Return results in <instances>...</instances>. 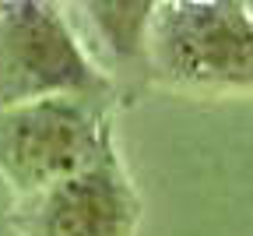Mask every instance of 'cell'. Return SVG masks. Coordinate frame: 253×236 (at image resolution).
Masks as SVG:
<instances>
[{
	"label": "cell",
	"mask_w": 253,
	"mask_h": 236,
	"mask_svg": "<svg viewBox=\"0 0 253 236\" xmlns=\"http://www.w3.org/2000/svg\"><path fill=\"white\" fill-rule=\"evenodd\" d=\"M246 14H250V21H253V0H250V4H246Z\"/></svg>",
	"instance_id": "obj_6"
},
{
	"label": "cell",
	"mask_w": 253,
	"mask_h": 236,
	"mask_svg": "<svg viewBox=\"0 0 253 236\" xmlns=\"http://www.w3.org/2000/svg\"><path fill=\"white\" fill-rule=\"evenodd\" d=\"M60 95L113 106L116 85L91 63L60 4L0 0V110Z\"/></svg>",
	"instance_id": "obj_2"
},
{
	"label": "cell",
	"mask_w": 253,
	"mask_h": 236,
	"mask_svg": "<svg viewBox=\"0 0 253 236\" xmlns=\"http://www.w3.org/2000/svg\"><path fill=\"white\" fill-rule=\"evenodd\" d=\"M148 71L190 92H253V21L243 0H166L148 28Z\"/></svg>",
	"instance_id": "obj_1"
},
{
	"label": "cell",
	"mask_w": 253,
	"mask_h": 236,
	"mask_svg": "<svg viewBox=\"0 0 253 236\" xmlns=\"http://www.w3.org/2000/svg\"><path fill=\"white\" fill-rule=\"evenodd\" d=\"M67 14L71 28L78 32L81 46L91 43L88 57L109 78V67L141 71L148 67V28L155 4L151 0H91V4H71ZM113 81V78H109Z\"/></svg>",
	"instance_id": "obj_5"
},
{
	"label": "cell",
	"mask_w": 253,
	"mask_h": 236,
	"mask_svg": "<svg viewBox=\"0 0 253 236\" xmlns=\"http://www.w3.org/2000/svg\"><path fill=\"white\" fill-rule=\"evenodd\" d=\"M11 226L18 236H137L141 197L109 148L88 170L18 197Z\"/></svg>",
	"instance_id": "obj_4"
},
{
	"label": "cell",
	"mask_w": 253,
	"mask_h": 236,
	"mask_svg": "<svg viewBox=\"0 0 253 236\" xmlns=\"http://www.w3.org/2000/svg\"><path fill=\"white\" fill-rule=\"evenodd\" d=\"M109 148L116 141L106 103L60 95L0 110V180L18 197L88 170Z\"/></svg>",
	"instance_id": "obj_3"
}]
</instances>
